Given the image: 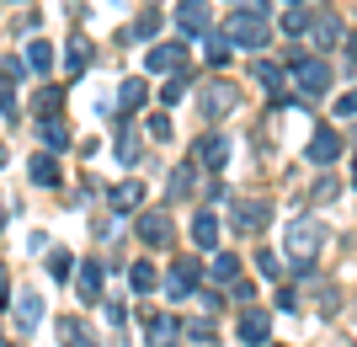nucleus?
I'll use <instances>...</instances> for the list:
<instances>
[{
	"label": "nucleus",
	"mask_w": 357,
	"mask_h": 347,
	"mask_svg": "<svg viewBox=\"0 0 357 347\" xmlns=\"http://www.w3.org/2000/svg\"><path fill=\"white\" fill-rule=\"evenodd\" d=\"M310 38H314V48H336V43H342V22H336L331 11H314Z\"/></svg>",
	"instance_id": "obj_15"
},
{
	"label": "nucleus",
	"mask_w": 357,
	"mask_h": 347,
	"mask_svg": "<svg viewBox=\"0 0 357 347\" xmlns=\"http://www.w3.org/2000/svg\"><path fill=\"white\" fill-rule=\"evenodd\" d=\"M6 304H11V272L0 267V310H6Z\"/></svg>",
	"instance_id": "obj_42"
},
{
	"label": "nucleus",
	"mask_w": 357,
	"mask_h": 347,
	"mask_svg": "<svg viewBox=\"0 0 357 347\" xmlns=\"http://www.w3.org/2000/svg\"><path fill=\"white\" fill-rule=\"evenodd\" d=\"M75 294H80V304H96L102 300V262H80V272H75Z\"/></svg>",
	"instance_id": "obj_12"
},
{
	"label": "nucleus",
	"mask_w": 357,
	"mask_h": 347,
	"mask_svg": "<svg viewBox=\"0 0 357 347\" xmlns=\"http://www.w3.org/2000/svg\"><path fill=\"white\" fill-rule=\"evenodd\" d=\"M240 278V257L235 251H219V257H213V283H235Z\"/></svg>",
	"instance_id": "obj_26"
},
{
	"label": "nucleus",
	"mask_w": 357,
	"mask_h": 347,
	"mask_svg": "<svg viewBox=\"0 0 357 347\" xmlns=\"http://www.w3.org/2000/svg\"><path fill=\"white\" fill-rule=\"evenodd\" d=\"M0 118H16V91H11V75H0Z\"/></svg>",
	"instance_id": "obj_35"
},
{
	"label": "nucleus",
	"mask_w": 357,
	"mask_h": 347,
	"mask_svg": "<svg viewBox=\"0 0 357 347\" xmlns=\"http://www.w3.org/2000/svg\"><path fill=\"white\" fill-rule=\"evenodd\" d=\"M261 347H278V342H261Z\"/></svg>",
	"instance_id": "obj_47"
},
{
	"label": "nucleus",
	"mask_w": 357,
	"mask_h": 347,
	"mask_svg": "<svg viewBox=\"0 0 357 347\" xmlns=\"http://www.w3.org/2000/svg\"><path fill=\"white\" fill-rule=\"evenodd\" d=\"M0 230H6V203H0Z\"/></svg>",
	"instance_id": "obj_44"
},
{
	"label": "nucleus",
	"mask_w": 357,
	"mask_h": 347,
	"mask_svg": "<svg viewBox=\"0 0 357 347\" xmlns=\"http://www.w3.org/2000/svg\"><path fill=\"white\" fill-rule=\"evenodd\" d=\"M208 43H213V48H208V64H213V70H219V64L229 59V43H219V38H208Z\"/></svg>",
	"instance_id": "obj_40"
},
{
	"label": "nucleus",
	"mask_w": 357,
	"mask_h": 347,
	"mask_svg": "<svg viewBox=\"0 0 357 347\" xmlns=\"http://www.w3.org/2000/svg\"><path fill=\"white\" fill-rule=\"evenodd\" d=\"M112 155H118L123 166H134V161H139V139H134V128H128V118H123V134L112 139Z\"/></svg>",
	"instance_id": "obj_22"
},
{
	"label": "nucleus",
	"mask_w": 357,
	"mask_h": 347,
	"mask_svg": "<svg viewBox=\"0 0 357 347\" xmlns=\"http://www.w3.org/2000/svg\"><path fill=\"white\" fill-rule=\"evenodd\" d=\"M144 337H149V347H176V337H181V320H171V316H144Z\"/></svg>",
	"instance_id": "obj_11"
},
{
	"label": "nucleus",
	"mask_w": 357,
	"mask_h": 347,
	"mask_svg": "<svg viewBox=\"0 0 357 347\" xmlns=\"http://www.w3.org/2000/svg\"><path fill=\"white\" fill-rule=\"evenodd\" d=\"M64 64H70V75H80V70L91 64V48H86V43H75L70 54H64Z\"/></svg>",
	"instance_id": "obj_36"
},
{
	"label": "nucleus",
	"mask_w": 357,
	"mask_h": 347,
	"mask_svg": "<svg viewBox=\"0 0 357 347\" xmlns=\"http://www.w3.org/2000/svg\"><path fill=\"white\" fill-rule=\"evenodd\" d=\"M128 283H134V294H149V288L160 283V272H155V262H134V267H128Z\"/></svg>",
	"instance_id": "obj_24"
},
{
	"label": "nucleus",
	"mask_w": 357,
	"mask_h": 347,
	"mask_svg": "<svg viewBox=\"0 0 357 347\" xmlns=\"http://www.w3.org/2000/svg\"><path fill=\"white\" fill-rule=\"evenodd\" d=\"M43 145L48 150H70V134H64L59 118H43Z\"/></svg>",
	"instance_id": "obj_29"
},
{
	"label": "nucleus",
	"mask_w": 357,
	"mask_h": 347,
	"mask_svg": "<svg viewBox=\"0 0 357 347\" xmlns=\"http://www.w3.org/2000/svg\"><path fill=\"white\" fill-rule=\"evenodd\" d=\"M192 161H197V166H208V171H219L224 161H229V139H224V134H203V139H197V150H192Z\"/></svg>",
	"instance_id": "obj_10"
},
{
	"label": "nucleus",
	"mask_w": 357,
	"mask_h": 347,
	"mask_svg": "<svg viewBox=\"0 0 357 347\" xmlns=\"http://www.w3.org/2000/svg\"><path fill=\"white\" fill-rule=\"evenodd\" d=\"M27 64H32V70H48V64H54V48H48L43 38H32V43H27Z\"/></svg>",
	"instance_id": "obj_30"
},
{
	"label": "nucleus",
	"mask_w": 357,
	"mask_h": 347,
	"mask_svg": "<svg viewBox=\"0 0 357 347\" xmlns=\"http://www.w3.org/2000/svg\"><path fill=\"white\" fill-rule=\"evenodd\" d=\"M235 102H240V86H229V80H208L203 86V96H197V107H203V118H224V112H235Z\"/></svg>",
	"instance_id": "obj_5"
},
{
	"label": "nucleus",
	"mask_w": 357,
	"mask_h": 347,
	"mask_svg": "<svg viewBox=\"0 0 357 347\" xmlns=\"http://www.w3.org/2000/svg\"><path fill=\"white\" fill-rule=\"evenodd\" d=\"M192 187H197V161H192V166H176V177H171V187H165V203L187 198Z\"/></svg>",
	"instance_id": "obj_20"
},
{
	"label": "nucleus",
	"mask_w": 357,
	"mask_h": 347,
	"mask_svg": "<svg viewBox=\"0 0 357 347\" xmlns=\"http://www.w3.org/2000/svg\"><path fill=\"white\" fill-rule=\"evenodd\" d=\"M352 112H357V86H352V91H347L342 102H336V118H352Z\"/></svg>",
	"instance_id": "obj_41"
},
{
	"label": "nucleus",
	"mask_w": 357,
	"mask_h": 347,
	"mask_svg": "<svg viewBox=\"0 0 357 347\" xmlns=\"http://www.w3.org/2000/svg\"><path fill=\"white\" fill-rule=\"evenodd\" d=\"M48 272H54V278H75V262H70V251H54V257H48Z\"/></svg>",
	"instance_id": "obj_34"
},
{
	"label": "nucleus",
	"mask_w": 357,
	"mask_h": 347,
	"mask_svg": "<svg viewBox=\"0 0 357 347\" xmlns=\"http://www.w3.org/2000/svg\"><path fill=\"white\" fill-rule=\"evenodd\" d=\"M149 134H155V139H171V112H155V118H149Z\"/></svg>",
	"instance_id": "obj_37"
},
{
	"label": "nucleus",
	"mask_w": 357,
	"mask_h": 347,
	"mask_svg": "<svg viewBox=\"0 0 357 347\" xmlns=\"http://www.w3.org/2000/svg\"><path fill=\"white\" fill-rule=\"evenodd\" d=\"M149 75H165V70H171V75H176L181 64H187V48L181 43H160V48H149Z\"/></svg>",
	"instance_id": "obj_13"
},
{
	"label": "nucleus",
	"mask_w": 357,
	"mask_h": 347,
	"mask_svg": "<svg viewBox=\"0 0 357 347\" xmlns=\"http://www.w3.org/2000/svg\"><path fill=\"white\" fill-rule=\"evenodd\" d=\"M326 219H294L288 225V257H294V272L298 278H314V257L326 246Z\"/></svg>",
	"instance_id": "obj_1"
},
{
	"label": "nucleus",
	"mask_w": 357,
	"mask_h": 347,
	"mask_svg": "<svg viewBox=\"0 0 357 347\" xmlns=\"http://www.w3.org/2000/svg\"><path fill=\"white\" fill-rule=\"evenodd\" d=\"M224 38H229V43L235 48H245V54H261V48H267V38H272V27H267V16L261 11H235L229 16V22H224Z\"/></svg>",
	"instance_id": "obj_2"
},
{
	"label": "nucleus",
	"mask_w": 357,
	"mask_h": 347,
	"mask_svg": "<svg viewBox=\"0 0 357 347\" xmlns=\"http://www.w3.org/2000/svg\"><path fill=\"white\" fill-rule=\"evenodd\" d=\"M38 320H43V300H38V294H22V300H16V326H22V332H38Z\"/></svg>",
	"instance_id": "obj_19"
},
{
	"label": "nucleus",
	"mask_w": 357,
	"mask_h": 347,
	"mask_svg": "<svg viewBox=\"0 0 357 347\" xmlns=\"http://www.w3.org/2000/svg\"><path fill=\"white\" fill-rule=\"evenodd\" d=\"M102 316H107V326H123V320H128V310H123L118 300H107V304H102Z\"/></svg>",
	"instance_id": "obj_38"
},
{
	"label": "nucleus",
	"mask_w": 357,
	"mask_h": 347,
	"mask_svg": "<svg viewBox=\"0 0 357 347\" xmlns=\"http://www.w3.org/2000/svg\"><path fill=\"white\" fill-rule=\"evenodd\" d=\"M107 198H112V209H139V203H144V187H139V182H118Z\"/></svg>",
	"instance_id": "obj_21"
},
{
	"label": "nucleus",
	"mask_w": 357,
	"mask_h": 347,
	"mask_svg": "<svg viewBox=\"0 0 357 347\" xmlns=\"http://www.w3.org/2000/svg\"><path fill=\"white\" fill-rule=\"evenodd\" d=\"M197 283H203V262L197 257H176L165 272V300H192Z\"/></svg>",
	"instance_id": "obj_4"
},
{
	"label": "nucleus",
	"mask_w": 357,
	"mask_h": 347,
	"mask_svg": "<svg viewBox=\"0 0 357 347\" xmlns=\"http://www.w3.org/2000/svg\"><path fill=\"white\" fill-rule=\"evenodd\" d=\"M181 91H187V75L176 70V75H171V80L160 86V102H165V107H171V102H181Z\"/></svg>",
	"instance_id": "obj_33"
},
{
	"label": "nucleus",
	"mask_w": 357,
	"mask_h": 347,
	"mask_svg": "<svg viewBox=\"0 0 357 347\" xmlns=\"http://www.w3.org/2000/svg\"><path fill=\"white\" fill-rule=\"evenodd\" d=\"M288 6H298V0H288Z\"/></svg>",
	"instance_id": "obj_48"
},
{
	"label": "nucleus",
	"mask_w": 357,
	"mask_h": 347,
	"mask_svg": "<svg viewBox=\"0 0 357 347\" xmlns=\"http://www.w3.org/2000/svg\"><path fill=\"white\" fill-rule=\"evenodd\" d=\"M155 32H160V16H155V11H144V16L134 22V27H128V38H155Z\"/></svg>",
	"instance_id": "obj_31"
},
{
	"label": "nucleus",
	"mask_w": 357,
	"mask_h": 347,
	"mask_svg": "<svg viewBox=\"0 0 357 347\" xmlns=\"http://www.w3.org/2000/svg\"><path fill=\"white\" fill-rule=\"evenodd\" d=\"M267 219H272L267 198H245L235 209V230H245V235H251V230H267Z\"/></svg>",
	"instance_id": "obj_14"
},
{
	"label": "nucleus",
	"mask_w": 357,
	"mask_h": 347,
	"mask_svg": "<svg viewBox=\"0 0 357 347\" xmlns=\"http://www.w3.org/2000/svg\"><path fill=\"white\" fill-rule=\"evenodd\" d=\"M256 267H261V278H278V272H283V262L272 257V251H261V257H256Z\"/></svg>",
	"instance_id": "obj_39"
},
{
	"label": "nucleus",
	"mask_w": 357,
	"mask_h": 347,
	"mask_svg": "<svg viewBox=\"0 0 357 347\" xmlns=\"http://www.w3.org/2000/svg\"><path fill=\"white\" fill-rule=\"evenodd\" d=\"M304 161H310V166H336V161H342V134H336V128H314Z\"/></svg>",
	"instance_id": "obj_6"
},
{
	"label": "nucleus",
	"mask_w": 357,
	"mask_h": 347,
	"mask_svg": "<svg viewBox=\"0 0 357 347\" xmlns=\"http://www.w3.org/2000/svg\"><path fill=\"white\" fill-rule=\"evenodd\" d=\"M0 347H11V342H6V337H0Z\"/></svg>",
	"instance_id": "obj_46"
},
{
	"label": "nucleus",
	"mask_w": 357,
	"mask_h": 347,
	"mask_svg": "<svg viewBox=\"0 0 357 347\" xmlns=\"http://www.w3.org/2000/svg\"><path fill=\"white\" fill-rule=\"evenodd\" d=\"M288 80L298 86V96H326V86H331V64L326 59H294L288 64Z\"/></svg>",
	"instance_id": "obj_3"
},
{
	"label": "nucleus",
	"mask_w": 357,
	"mask_h": 347,
	"mask_svg": "<svg viewBox=\"0 0 357 347\" xmlns=\"http://www.w3.org/2000/svg\"><path fill=\"white\" fill-rule=\"evenodd\" d=\"M59 347H96V332L80 316H64L59 320Z\"/></svg>",
	"instance_id": "obj_16"
},
{
	"label": "nucleus",
	"mask_w": 357,
	"mask_h": 347,
	"mask_svg": "<svg viewBox=\"0 0 357 347\" xmlns=\"http://www.w3.org/2000/svg\"><path fill=\"white\" fill-rule=\"evenodd\" d=\"M352 187H357V161H352Z\"/></svg>",
	"instance_id": "obj_45"
},
{
	"label": "nucleus",
	"mask_w": 357,
	"mask_h": 347,
	"mask_svg": "<svg viewBox=\"0 0 357 347\" xmlns=\"http://www.w3.org/2000/svg\"><path fill=\"white\" fill-rule=\"evenodd\" d=\"M283 32H288V38H304V32H310V16H304V11L294 6V11L283 16Z\"/></svg>",
	"instance_id": "obj_32"
},
{
	"label": "nucleus",
	"mask_w": 357,
	"mask_h": 347,
	"mask_svg": "<svg viewBox=\"0 0 357 347\" xmlns=\"http://www.w3.org/2000/svg\"><path fill=\"white\" fill-rule=\"evenodd\" d=\"M171 219H165V209H149V214H139V241L144 246H171Z\"/></svg>",
	"instance_id": "obj_8"
},
{
	"label": "nucleus",
	"mask_w": 357,
	"mask_h": 347,
	"mask_svg": "<svg viewBox=\"0 0 357 347\" xmlns=\"http://www.w3.org/2000/svg\"><path fill=\"white\" fill-rule=\"evenodd\" d=\"M192 241L197 246H213V241H219V214H208V209L197 214V219H192Z\"/></svg>",
	"instance_id": "obj_23"
},
{
	"label": "nucleus",
	"mask_w": 357,
	"mask_h": 347,
	"mask_svg": "<svg viewBox=\"0 0 357 347\" xmlns=\"http://www.w3.org/2000/svg\"><path fill=\"white\" fill-rule=\"evenodd\" d=\"M240 337H245V347L272 342V316L261 310V304H245V316H240Z\"/></svg>",
	"instance_id": "obj_7"
},
{
	"label": "nucleus",
	"mask_w": 357,
	"mask_h": 347,
	"mask_svg": "<svg viewBox=\"0 0 357 347\" xmlns=\"http://www.w3.org/2000/svg\"><path fill=\"white\" fill-rule=\"evenodd\" d=\"M144 96H149V86H144V80H123V86H118V107H123V118H128V112H139V107H144Z\"/></svg>",
	"instance_id": "obj_18"
},
{
	"label": "nucleus",
	"mask_w": 357,
	"mask_h": 347,
	"mask_svg": "<svg viewBox=\"0 0 357 347\" xmlns=\"http://www.w3.org/2000/svg\"><path fill=\"white\" fill-rule=\"evenodd\" d=\"M251 75H256V86H267L272 96H283V91H278V86H283V70H278V64L256 59V64H251Z\"/></svg>",
	"instance_id": "obj_25"
},
{
	"label": "nucleus",
	"mask_w": 357,
	"mask_h": 347,
	"mask_svg": "<svg viewBox=\"0 0 357 347\" xmlns=\"http://www.w3.org/2000/svg\"><path fill=\"white\" fill-rule=\"evenodd\" d=\"M59 107H64V91L59 86H43V91H38V112H43V118H59Z\"/></svg>",
	"instance_id": "obj_28"
},
{
	"label": "nucleus",
	"mask_w": 357,
	"mask_h": 347,
	"mask_svg": "<svg viewBox=\"0 0 357 347\" xmlns=\"http://www.w3.org/2000/svg\"><path fill=\"white\" fill-rule=\"evenodd\" d=\"M181 337H192L197 347H219V332H213V320H187Z\"/></svg>",
	"instance_id": "obj_27"
},
{
	"label": "nucleus",
	"mask_w": 357,
	"mask_h": 347,
	"mask_svg": "<svg viewBox=\"0 0 357 347\" xmlns=\"http://www.w3.org/2000/svg\"><path fill=\"white\" fill-rule=\"evenodd\" d=\"M6 161H11V155H6V145H0V166H6Z\"/></svg>",
	"instance_id": "obj_43"
},
{
	"label": "nucleus",
	"mask_w": 357,
	"mask_h": 347,
	"mask_svg": "<svg viewBox=\"0 0 357 347\" xmlns=\"http://www.w3.org/2000/svg\"><path fill=\"white\" fill-rule=\"evenodd\" d=\"M176 27L192 38H208V0H181L176 6Z\"/></svg>",
	"instance_id": "obj_9"
},
{
	"label": "nucleus",
	"mask_w": 357,
	"mask_h": 347,
	"mask_svg": "<svg viewBox=\"0 0 357 347\" xmlns=\"http://www.w3.org/2000/svg\"><path fill=\"white\" fill-rule=\"evenodd\" d=\"M27 177H32V187H59V161H54V155H32L27 161Z\"/></svg>",
	"instance_id": "obj_17"
}]
</instances>
